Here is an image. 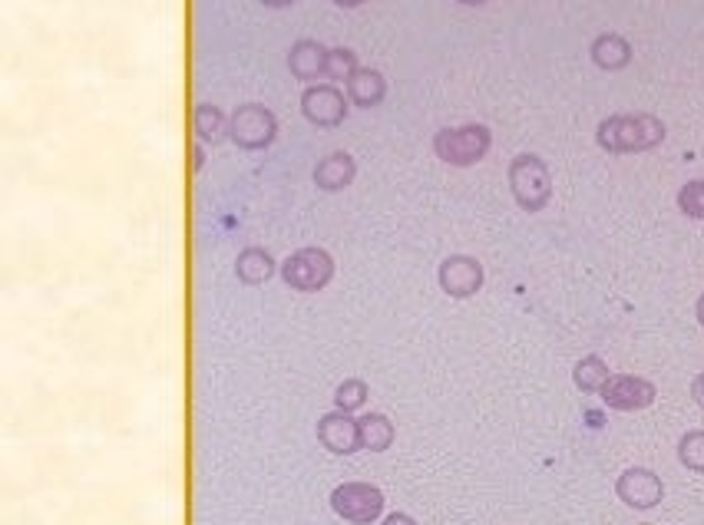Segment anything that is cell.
I'll list each match as a JSON object with an SVG mask.
<instances>
[{"label": "cell", "instance_id": "obj_8", "mask_svg": "<svg viewBox=\"0 0 704 525\" xmlns=\"http://www.w3.org/2000/svg\"><path fill=\"white\" fill-rule=\"evenodd\" d=\"M361 426V443L367 446V449H384L387 443H390V436H394V430H390V423L384 420V416H367V420H361L357 423Z\"/></svg>", "mask_w": 704, "mask_h": 525}, {"label": "cell", "instance_id": "obj_9", "mask_svg": "<svg viewBox=\"0 0 704 525\" xmlns=\"http://www.w3.org/2000/svg\"><path fill=\"white\" fill-rule=\"evenodd\" d=\"M338 403L344 407V410H357L361 403H364V387L354 380V384H344L341 390H338Z\"/></svg>", "mask_w": 704, "mask_h": 525}, {"label": "cell", "instance_id": "obj_11", "mask_svg": "<svg viewBox=\"0 0 704 525\" xmlns=\"http://www.w3.org/2000/svg\"><path fill=\"white\" fill-rule=\"evenodd\" d=\"M384 525H413V518H407V515H390Z\"/></svg>", "mask_w": 704, "mask_h": 525}, {"label": "cell", "instance_id": "obj_1", "mask_svg": "<svg viewBox=\"0 0 704 525\" xmlns=\"http://www.w3.org/2000/svg\"><path fill=\"white\" fill-rule=\"evenodd\" d=\"M602 400L605 407L612 410H622V413H632V410H645L655 403V387L641 377H632V374H615L609 377V384L602 387Z\"/></svg>", "mask_w": 704, "mask_h": 525}, {"label": "cell", "instance_id": "obj_3", "mask_svg": "<svg viewBox=\"0 0 704 525\" xmlns=\"http://www.w3.org/2000/svg\"><path fill=\"white\" fill-rule=\"evenodd\" d=\"M331 502H334V512H341L351 522H371V518H377V512L384 505L381 492L374 486H361V482L341 486L331 495Z\"/></svg>", "mask_w": 704, "mask_h": 525}, {"label": "cell", "instance_id": "obj_4", "mask_svg": "<svg viewBox=\"0 0 704 525\" xmlns=\"http://www.w3.org/2000/svg\"><path fill=\"white\" fill-rule=\"evenodd\" d=\"M318 436L331 453H354L361 446V426L341 413H328L318 426Z\"/></svg>", "mask_w": 704, "mask_h": 525}, {"label": "cell", "instance_id": "obj_12", "mask_svg": "<svg viewBox=\"0 0 704 525\" xmlns=\"http://www.w3.org/2000/svg\"><path fill=\"white\" fill-rule=\"evenodd\" d=\"M697 321H701V328H704V295L697 298Z\"/></svg>", "mask_w": 704, "mask_h": 525}, {"label": "cell", "instance_id": "obj_5", "mask_svg": "<svg viewBox=\"0 0 704 525\" xmlns=\"http://www.w3.org/2000/svg\"><path fill=\"white\" fill-rule=\"evenodd\" d=\"M480 282H484V272L477 269V261H450V269L443 272V285L453 298L477 295Z\"/></svg>", "mask_w": 704, "mask_h": 525}, {"label": "cell", "instance_id": "obj_6", "mask_svg": "<svg viewBox=\"0 0 704 525\" xmlns=\"http://www.w3.org/2000/svg\"><path fill=\"white\" fill-rule=\"evenodd\" d=\"M609 367H605V361L602 357H582L579 364H576V370H572V380H576V387L579 390H586V393H602V387L609 384Z\"/></svg>", "mask_w": 704, "mask_h": 525}, {"label": "cell", "instance_id": "obj_2", "mask_svg": "<svg viewBox=\"0 0 704 525\" xmlns=\"http://www.w3.org/2000/svg\"><path fill=\"white\" fill-rule=\"evenodd\" d=\"M615 492L625 505L632 509H655L665 495V486L661 479L651 472V469H641V466H632L618 476L615 482Z\"/></svg>", "mask_w": 704, "mask_h": 525}, {"label": "cell", "instance_id": "obj_10", "mask_svg": "<svg viewBox=\"0 0 704 525\" xmlns=\"http://www.w3.org/2000/svg\"><path fill=\"white\" fill-rule=\"evenodd\" d=\"M691 397H694V403L704 410V370L691 380Z\"/></svg>", "mask_w": 704, "mask_h": 525}, {"label": "cell", "instance_id": "obj_7", "mask_svg": "<svg viewBox=\"0 0 704 525\" xmlns=\"http://www.w3.org/2000/svg\"><path fill=\"white\" fill-rule=\"evenodd\" d=\"M678 459L691 472H704V430H691L678 443Z\"/></svg>", "mask_w": 704, "mask_h": 525}]
</instances>
